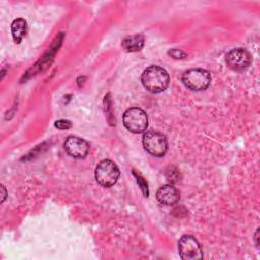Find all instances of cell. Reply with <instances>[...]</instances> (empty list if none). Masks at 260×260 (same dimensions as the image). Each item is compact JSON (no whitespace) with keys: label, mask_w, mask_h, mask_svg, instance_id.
I'll list each match as a JSON object with an SVG mask.
<instances>
[{"label":"cell","mask_w":260,"mask_h":260,"mask_svg":"<svg viewBox=\"0 0 260 260\" xmlns=\"http://www.w3.org/2000/svg\"><path fill=\"white\" fill-rule=\"evenodd\" d=\"M168 54H169L172 58H174V59H184L185 57H187L186 53H184L183 51H181V50H179V49H171V50L168 52Z\"/></svg>","instance_id":"obj_12"},{"label":"cell","mask_w":260,"mask_h":260,"mask_svg":"<svg viewBox=\"0 0 260 260\" xmlns=\"http://www.w3.org/2000/svg\"><path fill=\"white\" fill-rule=\"evenodd\" d=\"M27 31V24L23 18L14 19L11 23V34L15 43H20Z\"/></svg>","instance_id":"obj_11"},{"label":"cell","mask_w":260,"mask_h":260,"mask_svg":"<svg viewBox=\"0 0 260 260\" xmlns=\"http://www.w3.org/2000/svg\"><path fill=\"white\" fill-rule=\"evenodd\" d=\"M55 127H57L58 129H61V130L69 129L71 127V122L68 120H58L55 122Z\"/></svg>","instance_id":"obj_13"},{"label":"cell","mask_w":260,"mask_h":260,"mask_svg":"<svg viewBox=\"0 0 260 260\" xmlns=\"http://www.w3.org/2000/svg\"><path fill=\"white\" fill-rule=\"evenodd\" d=\"M182 81L187 88L194 91H201L209 86L211 77L205 69L192 68L183 74Z\"/></svg>","instance_id":"obj_3"},{"label":"cell","mask_w":260,"mask_h":260,"mask_svg":"<svg viewBox=\"0 0 260 260\" xmlns=\"http://www.w3.org/2000/svg\"><path fill=\"white\" fill-rule=\"evenodd\" d=\"M144 45V38L142 35H134L126 37L122 41V47L127 52H136L142 49Z\"/></svg>","instance_id":"obj_10"},{"label":"cell","mask_w":260,"mask_h":260,"mask_svg":"<svg viewBox=\"0 0 260 260\" xmlns=\"http://www.w3.org/2000/svg\"><path fill=\"white\" fill-rule=\"evenodd\" d=\"M142 144L149 154L156 157L162 156L168 149L166 136L156 131L145 132L142 137Z\"/></svg>","instance_id":"obj_5"},{"label":"cell","mask_w":260,"mask_h":260,"mask_svg":"<svg viewBox=\"0 0 260 260\" xmlns=\"http://www.w3.org/2000/svg\"><path fill=\"white\" fill-rule=\"evenodd\" d=\"M136 178H137V182L141 185V188H142V191H143V193L145 194V196H147V194H148V190H147V184L146 183H144L143 181H142V178H140L139 176H136Z\"/></svg>","instance_id":"obj_14"},{"label":"cell","mask_w":260,"mask_h":260,"mask_svg":"<svg viewBox=\"0 0 260 260\" xmlns=\"http://www.w3.org/2000/svg\"><path fill=\"white\" fill-rule=\"evenodd\" d=\"M225 62L230 68L240 71L249 67L252 62V57L246 49L235 48L226 54Z\"/></svg>","instance_id":"obj_7"},{"label":"cell","mask_w":260,"mask_h":260,"mask_svg":"<svg viewBox=\"0 0 260 260\" xmlns=\"http://www.w3.org/2000/svg\"><path fill=\"white\" fill-rule=\"evenodd\" d=\"M179 255L183 260H195L203 257L199 242L190 235H184L178 243Z\"/></svg>","instance_id":"obj_6"},{"label":"cell","mask_w":260,"mask_h":260,"mask_svg":"<svg viewBox=\"0 0 260 260\" xmlns=\"http://www.w3.org/2000/svg\"><path fill=\"white\" fill-rule=\"evenodd\" d=\"M141 82L149 92L159 93L168 87L170 83V76L167 70L162 67L152 65L143 71L141 75Z\"/></svg>","instance_id":"obj_1"},{"label":"cell","mask_w":260,"mask_h":260,"mask_svg":"<svg viewBox=\"0 0 260 260\" xmlns=\"http://www.w3.org/2000/svg\"><path fill=\"white\" fill-rule=\"evenodd\" d=\"M123 124L132 133H142L148 126L147 114L138 107L129 108L123 115Z\"/></svg>","instance_id":"obj_2"},{"label":"cell","mask_w":260,"mask_h":260,"mask_svg":"<svg viewBox=\"0 0 260 260\" xmlns=\"http://www.w3.org/2000/svg\"><path fill=\"white\" fill-rule=\"evenodd\" d=\"M1 189H2V201H4V199L6 197V190H5L4 186H1Z\"/></svg>","instance_id":"obj_15"},{"label":"cell","mask_w":260,"mask_h":260,"mask_svg":"<svg viewBox=\"0 0 260 260\" xmlns=\"http://www.w3.org/2000/svg\"><path fill=\"white\" fill-rule=\"evenodd\" d=\"M94 176L101 186L112 187L117 183L120 177V171L113 160L104 159L96 166Z\"/></svg>","instance_id":"obj_4"},{"label":"cell","mask_w":260,"mask_h":260,"mask_svg":"<svg viewBox=\"0 0 260 260\" xmlns=\"http://www.w3.org/2000/svg\"><path fill=\"white\" fill-rule=\"evenodd\" d=\"M64 148L69 155L75 158H84L89 151L88 143L76 136H69L64 142Z\"/></svg>","instance_id":"obj_8"},{"label":"cell","mask_w":260,"mask_h":260,"mask_svg":"<svg viewBox=\"0 0 260 260\" xmlns=\"http://www.w3.org/2000/svg\"><path fill=\"white\" fill-rule=\"evenodd\" d=\"M158 202L165 205L176 204L180 199V193L173 185H164L156 192Z\"/></svg>","instance_id":"obj_9"}]
</instances>
